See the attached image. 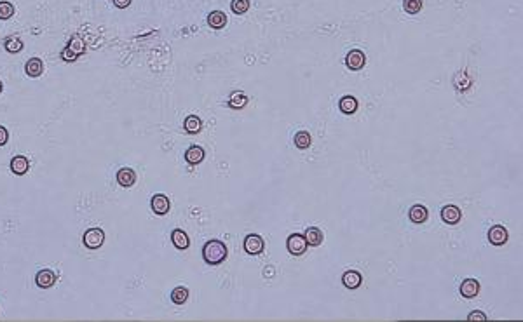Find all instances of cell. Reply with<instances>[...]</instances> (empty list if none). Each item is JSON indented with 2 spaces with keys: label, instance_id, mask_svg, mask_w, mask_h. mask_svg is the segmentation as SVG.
I'll use <instances>...</instances> for the list:
<instances>
[{
  "label": "cell",
  "instance_id": "cell-1",
  "mask_svg": "<svg viewBox=\"0 0 523 322\" xmlns=\"http://www.w3.org/2000/svg\"><path fill=\"white\" fill-rule=\"evenodd\" d=\"M203 258L208 265H220L227 258V246L220 240H209L204 244Z\"/></svg>",
  "mask_w": 523,
  "mask_h": 322
},
{
  "label": "cell",
  "instance_id": "cell-2",
  "mask_svg": "<svg viewBox=\"0 0 523 322\" xmlns=\"http://www.w3.org/2000/svg\"><path fill=\"white\" fill-rule=\"evenodd\" d=\"M86 51V44H84V40H80L79 37H74L70 40V44H68L65 49L61 51V58L63 61H75V59L79 58L80 54Z\"/></svg>",
  "mask_w": 523,
  "mask_h": 322
},
{
  "label": "cell",
  "instance_id": "cell-3",
  "mask_svg": "<svg viewBox=\"0 0 523 322\" xmlns=\"http://www.w3.org/2000/svg\"><path fill=\"white\" fill-rule=\"evenodd\" d=\"M84 246L87 249H98L105 242V232L101 228H89L82 237Z\"/></svg>",
  "mask_w": 523,
  "mask_h": 322
},
{
  "label": "cell",
  "instance_id": "cell-4",
  "mask_svg": "<svg viewBox=\"0 0 523 322\" xmlns=\"http://www.w3.org/2000/svg\"><path fill=\"white\" fill-rule=\"evenodd\" d=\"M286 248H288V251L293 254V256H300V254H303V252L307 251V242H305V237L300 235V233H291V235L288 237Z\"/></svg>",
  "mask_w": 523,
  "mask_h": 322
},
{
  "label": "cell",
  "instance_id": "cell-5",
  "mask_svg": "<svg viewBox=\"0 0 523 322\" xmlns=\"http://www.w3.org/2000/svg\"><path fill=\"white\" fill-rule=\"evenodd\" d=\"M263 249H265V242L257 233H249L244 239V251L248 254H260Z\"/></svg>",
  "mask_w": 523,
  "mask_h": 322
},
{
  "label": "cell",
  "instance_id": "cell-6",
  "mask_svg": "<svg viewBox=\"0 0 523 322\" xmlns=\"http://www.w3.org/2000/svg\"><path fill=\"white\" fill-rule=\"evenodd\" d=\"M150 206H152V211H154L155 215L162 216V215H168L171 209V204H169V198L166 197V195H162V194H157L152 197V200H150Z\"/></svg>",
  "mask_w": 523,
  "mask_h": 322
},
{
  "label": "cell",
  "instance_id": "cell-7",
  "mask_svg": "<svg viewBox=\"0 0 523 322\" xmlns=\"http://www.w3.org/2000/svg\"><path fill=\"white\" fill-rule=\"evenodd\" d=\"M365 63H366L365 54L357 49L351 51V53L347 54V58H345V65L349 66V70H354V72L361 70L363 66H365Z\"/></svg>",
  "mask_w": 523,
  "mask_h": 322
},
{
  "label": "cell",
  "instance_id": "cell-8",
  "mask_svg": "<svg viewBox=\"0 0 523 322\" xmlns=\"http://www.w3.org/2000/svg\"><path fill=\"white\" fill-rule=\"evenodd\" d=\"M461 209L457 206H453V204H448V206H445L443 209H441V219H443L445 223H448V225H455L461 221Z\"/></svg>",
  "mask_w": 523,
  "mask_h": 322
},
{
  "label": "cell",
  "instance_id": "cell-9",
  "mask_svg": "<svg viewBox=\"0 0 523 322\" xmlns=\"http://www.w3.org/2000/svg\"><path fill=\"white\" fill-rule=\"evenodd\" d=\"M488 240L494 246H503L507 242V230L503 225H495L488 230Z\"/></svg>",
  "mask_w": 523,
  "mask_h": 322
},
{
  "label": "cell",
  "instance_id": "cell-10",
  "mask_svg": "<svg viewBox=\"0 0 523 322\" xmlns=\"http://www.w3.org/2000/svg\"><path fill=\"white\" fill-rule=\"evenodd\" d=\"M35 282H37L38 287H42V289H49V287H53L54 284H56V273L53 272V270H40V272L35 275Z\"/></svg>",
  "mask_w": 523,
  "mask_h": 322
},
{
  "label": "cell",
  "instance_id": "cell-11",
  "mask_svg": "<svg viewBox=\"0 0 523 322\" xmlns=\"http://www.w3.org/2000/svg\"><path fill=\"white\" fill-rule=\"evenodd\" d=\"M134 181H136V174H134V171L131 167L119 169V173H117V183L119 185L124 186V188H129V186L134 185Z\"/></svg>",
  "mask_w": 523,
  "mask_h": 322
},
{
  "label": "cell",
  "instance_id": "cell-12",
  "mask_svg": "<svg viewBox=\"0 0 523 322\" xmlns=\"http://www.w3.org/2000/svg\"><path fill=\"white\" fill-rule=\"evenodd\" d=\"M342 282H344V286L347 287V289H357L363 282V277H361V273L356 272V270H349V272H345L344 275H342Z\"/></svg>",
  "mask_w": 523,
  "mask_h": 322
},
{
  "label": "cell",
  "instance_id": "cell-13",
  "mask_svg": "<svg viewBox=\"0 0 523 322\" xmlns=\"http://www.w3.org/2000/svg\"><path fill=\"white\" fill-rule=\"evenodd\" d=\"M480 293V282L476 279H466L461 284V294L464 298H474Z\"/></svg>",
  "mask_w": 523,
  "mask_h": 322
},
{
  "label": "cell",
  "instance_id": "cell-14",
  "mask_svg": "<svg viewBox=\"0 0 523 322\" xmlns=\"http://www.w3.org/2000/svg\"><path fill=\"white\" fill-rule=\"evenodd\" d=\"M30 169V162L26 157H23V155H16V157L11 161V171H13L14 174H18V176H23V174H26Z\"/></svg>",
  "mask_w": 523,
  "mask_h": 322
},
{
  "label": "cell",
  "instance_id": "cell-15",
  "mask_svg": "<svg viewBox=\"0 0 523 322\" xmlns=\"http://www.w3.org/2000/svg\"><path fill=\"white\" fill-rule=\"evenodd\" d=\"M303 237H305V242H307V246H312V248H318V246H321V242H323V232L319 230V228H316V227H311L305 230V233H303Z\"/></svg>",
  "mask_w": 523,
  "mask_h": 322
},
{
  "label": "cell",
  "instance_id": "cell-16",
  "mask_svg": "<svg viewBox=\"0 0 523 322\" xmlns=\"http://www.w3.org/2000/svg\"><path fill=\"white\" fill-rule=\"evenodd\" d=\"M25 72L28 77H34V79L40 77V75L44 73V63H42V59H38V58L28 59V63L25 65Z\"/></svg>",
  "mask_w": 523,
  "mask_h": 322
},
{
  "label": "cell",
  "instance_id": "cell-17",
  "mask_svg": "<svg viewBox=\"0 0 523 322\" xmlns=\"http://www.w3.org/2000/svg\"><path fill=\"white\" fill-rule=\"evenodd\" d=\"M171 240H173L174 244V248L176 249H182V251H185V249L190 246V240H188L187 233L183 230H173V233H171Z\"/></svg>",
  "mask_w": 523,
  "mask_h": 322
},
{
  "label": "cell",
  "instance_id": "cell-18",
  "mask_svg": "<svg viewBox=\"0 0 523 322\" xmlns=\"http://www.w3.org/2000/svg\"><path fill=\"white\" fill-rule=\"evenodd\" d=\"M185 161L188 162L190 165L201 164L204 161V150L201 146H190V148L185 152Z\"/></svg>",
  "mask_w": 523,
  "mask_h": 322
},
{
  "label": "cell",
  "instance_id": "cell-19",
  "mask_svg": "<svg viewBox=\"0 0 523 322\" xmlns=\"http://www.w3.org/2000/svg\"><path fill=\"white\" fill-rule=\"evenodd\" d=\"M208 25L215 30H220L227 25V16L222 11H213L211 14L208 16Z\"/></svg>",
  "mask_w": 523,
  "mask_h": 322
},
{
  "label": "cell",
  "instance_id": "cell-20",
  "mask_svg": "<svg viewBox=\"0 0 523 322\" xmlns=\"http://www.w3.org/2000/svg\"><path fill=\"white\" fill-rule=\"evenodd\" d=\"M338 108H340V112L351 115L357 110V99L354 96H344L340 99V103H338Z\"/></svg>",
  "mask_w": 523,
  "mask_h": 322
},
{
  "label": "cell",
  "instance_id": "cell-21",
  "mask_svg": "<svg viewBox=\"0 0 523 322\" xmlns=\"http://www.w3.org/2000/svg\"><path fill=\"white\" fill-rule=\"evenodd\" d=\"M183 127H185V131H187L188 134H197V132L203 129V122H201L199 117L188 115L187 119H185V122H183Z\"/></svg>",
  "mask_w": 523,
  "mask_h": 322
},
{
  "label": "cell",
  "instance_id": "cell-22",
  "mask_svg": "<svg viewBox=\"0 0 523 322\" xmlns=\"http://www.w3.org/2000/svg\"><path fill=\"white\" fill-rule=\"evenodd\" d=\"M428 209L424 206H420V204H417V206H413L410 209V219L413 221V223H424L426 219H428Z\"/></svg>",
  "mask_w": 523,
  "mask_h": 322
},
{
  "label": "cell",
  "instance_id": "cell-23",
  "mask_svg": "<svg viewBox=\"0 0 523 322\" xmlns=\"http://www.w3.org/2000/svg\"><path fill=\"white\" fill-rule=\"evenodd\" d=\"M248 105V96L243 94V92H234L228 99V107L234 108V110H241Z\"/></svg>",
  "mask_w": 523,
  "mask_h": 322
},
{
  "label": "cell",
  "instance_id": "cell-24",
  "mask_svg": "<svg viewBox=\"0 0 523 322\" xmlns=\"http://www.w3.org/2000/svg\"><path fill=\"white\" fill-rule=\"evenodd\" d=\"M4 46H5V51L11 54H16V53H19V51H23V42H21L19 37H7L4 42Z\"/></svg>",
  "mask_w": 523,
  "mask_h": 322
},
{
  "label": "cell",
  "instance_id": "cell-25",
  "mask_svg": "<svg viewBox=\"0 0 523 322\" xmlns=\"http://www.w3.org/2000/svg\"><path fill=\"white\" fill-rule=\"evenodd\" d=\"M187 298H188V291L185 289V287H176V289H173V293H171V302H173L174 305H183V303L187 302Z\"/></svg>",
  "mask_w": 523,
  "mask_h": 322
},
{
  "label": "cell",
  "instance_id": "cell-26",
  "mask_svg": "<svg viewBox=\"0 0 523 322\" xmlns=\"http://www.w3.org/2000/svg\"><path fill=\"white\" fill-rule=\"evenodd\" d=\"M293 141H295L297 148L305 150V148H309V145H311V134H309V132H305V131H300V132H297V134H295V140H293Z\"/></svg>",
  "mask_w": 523,
  "mask_h": 322
},
{
  "label": "cell",
  "instance_id": "cell-27",
  "mask_svg": "<svg viewBox=\"0 0 523 322\" xmlns=\"http://www.w3.org/2000/svg\"><path fill=\"white\" fill-rule=\"evenodd\" d=\"M230 9H232V13H234V14H244V13H248L249 0H232V4H230Z\"/></svg>",
  "mask_w": 523,
  "mask_h": 322
},
{
  "label": "cell",
  "instance_id": "cell-28",
  "mask_svg": "<svg viewBox=\"0 0 523 322\" xmlns=\"http://www.w3.org/2000/svg\"><path fill=\"white\" fill-rule=\"evenodd\" d=\"M403 7L408 14H417L422 9V0H405Z\"/></svg>",
  "mask_w": 523,
  "mask_h": 322
},
{
  "label": "cell",
  "instance_id": "cell-29",
  "mask_svg": "<svg viewBox=\"0 0 523 322\" xmlns=\"http://www.w3.org/2000/svg\"><path fill=\"white\" fill-rule=\"evenodd\" d=\"M14 14V5L7 0L0 2V19H9Z\"/></svg>",
  "mask_w": 523,
  "mask_h": 322
},
{
  "label": "cell",
  "instance_id": "cell-30",
  "mask_svg": "<svg viewBox=\"0 0 523 322\" xmlns=\"http://www.w3.org/2000/svg\"><path fill=\"white\" fill-rule=\"evenodd\" d=\"M467 319H469V321H480V322H483V321H486V315L483 314V312H471L469 317H467Z\"/></svg>",
  "mask_w": 523,
  "mask_h": 322
},
{
  "label": "cell",
  "instance_id": "cell-31",
  "mask_svg": "<svg viewBox=\"0 0 523 322\" xmlns=\"http://www.w3.org/2000/svg\"><path fill=\"white\" fill-rule=\"evenodd\" d=\"M7 140H9L7 129H5L4 125H0V146H4L5 143H7Z\"/></svg>",
  "mask_w": 523,
  "mask_h": 322
},
{
  "label": "cell",
  "instance_id": "cell-32",
  "mask_svg": "<svg viewBox=\"0 0 523 322\" xmlns=\"http://www.w3.org/2000/svg\"><path fill=\"white\" fill-rule=\"evenodd\" d=\"M113 4H115V7H119V9H126L129 4H131V0H113Z\"/></svg>",
  "mask_w": 523,
  "mask_h": 322
},
{
  "label": "cell",
  "instance_id": "cell-33",
  "mask_svg": "<svg viewBox=\"0 0 523 322\" xmlns=\"http://www.w3.org/2000/svg\"><path fill=\"white\" fill-rule=\"evenodd\" d=\"M2 89H4V86H2V82H0V92H2Z\"/></svg>",
  "mask_w": 523,
  "mask_h": 322
}]
</instances>
